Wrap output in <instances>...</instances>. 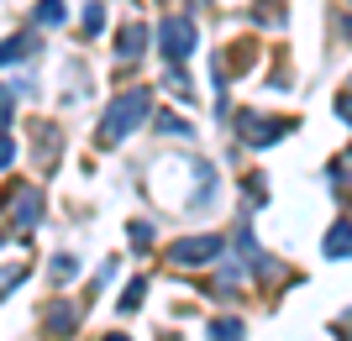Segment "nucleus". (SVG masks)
Masks as SVG:
<instances>
[{
	"label": "nucleus",
	"instance_id": "nucleus-10",
	"mask_svg": "<svg viewBox=\"0 0 352 341\" xmlns=\"http://www.w3.org/2000/svg\"><path fill=\"white\" fill-rule=\"evenodd\" d=\"M142 294H147V279H132V283H126V294H121V310H137Z\"/></svg>",
	"mask_w": 352,
	"mask_h": 341
},
{
	"label": "nucleus",
	"instance_id": "nucleus-3",
	"mask_svg": "<svg viewBox=\"0 0 352 341\" xmlns=\"http://www.w3.org/2000/svg\"><path fill=\"white\" fill-rule=\"evenodd\" d=\"M158 43H163V53H168V63H184L195 53V21L190 16H168L163 32H158Z\"/></svg>",
	"mask_w": 352,
	"mask_h": 341
},
{
	"label": "nucleus",
	"instance_id": "nucleus-2",
	"mask_svg": "<svg viewBox=\"0 0 352 341\" xmlns=\"http://www.w3.org/2000/svg\"><path fill=\"white\" fill-rule=\"evenodd\" d=\"M6 221H11V231H32V226L43 221V194H37V184H11V194H6Z\"/></svg>",
	"mask_w": 352,
	"mask_h": 341
},
{
	"label": "nucleus",
	"instance_id": "nucleus-14",
	"mask_svg": "<svg viewBox=\"0 0 352 341\" xmlns=\"http://www.w3.org/2000/svg\"><path fill=\"white\" fill-rule=\"evenodd\" d=\"M100 21H105V5H89L85 11V32H100Z\"/></svg>",
	"mask_w": 352,
	"mask_h": 341
},
{
	"label": "nucleus",
	"instance_id": "nucleus-15",
	"mask_svg": "<svg viewBox=\"0 0 352 341\" xmlns=\"http://www.w3.org/2000/svg\"><path fill=\"white\" fill-rule=\"evenodd\" d=\"M147 242H153V226L137 221V226H132V247H147Z\"/></svg>",
	"mask_w": 352,
	"mask_h": 341
},
{
	"label": "nucleus",
	"instance_id": "nucleus-16",
	"mask_svg": "<svg viewBox=\"0 0 352 341\" xmlns=\"http://www.w3.org/2000/svg\"><path fill=\"white\" fill-rule=\"evenodd\" d=\"M337 116H342V121L352 126V95H342V100H337Z\"/></svg>",
	"mask_w": 352,
	"mask_h": 341
},
{
	"label": "nucleus",
	"instance_id": "nucleus-11",
	"mask_svg": "<svg viewBox=\"0 0 352 341\" xmlns=\"http://www.w3.org/2000/svg\"><path fill=\"white\" fill-rule=\"evenodd\" d=\"M37 21H43V27H58V21H63V5H58V0H43V5H37Z\"/></svg>",
	"mask_w": 352,
	"mask_h": 341
},
{
	"label": "nucleus",
	"instance_id": "nucleus-8",
	"mask_svg": "<svg viewBox=\"0 0 352 341\" xmlns=\"http://www.w3.org/2000/svg\"><path fill=\"white\" fill-rule=\"evenodd\" d=\"M32 53V37H6L0 43V63H16V58H27Z\"/></svg>",
	"mask_w": 352,
	"mask_h": 341
},
{
	"label": "nucleus",
	"instance_id": "nucleus-1",
	"mask_svg": "<svg viewBox=\"0 0 352 341\" xmlns=\"http://www.w3.org/2000/svg\"><path fill=\"white\" fill-rule=\"evenodd\" d=\"M142 121H147V89H126L121 100L105 105V116H100V142L111 148V142H121V137H132Z\"/></svg>",
	"mask_w": 352,
	"mask_h": 341
},
{
	"label": "nucleus",
	"instance_id": "nucleus-6",
	"mask_svg": "<svg viewBox=\"0 0 352 341\" xmlns=\"http://www.w3.org/2000/svg\"><path fill=\"white\" fill-rule=\"evenodd\" d=\"M326 257H352V221H337L326 231Z\"/></svg>",
	"mask_w": 352,
	"mask_h": 341
},
{
	"label": "nucleus",
	"instance_id": "nucleus-7",
	"mask_svg": "<svg viewBox=\"0 0 352 341\" xmlns=\"http://www.w3.org/2000/svg\"><path fill=\"white\" fill-rule=\"evenodd\" d=\"M142 47H147V27H142V21H132V27L116 37V53H121V58H137Z\"/></svg>",
	"mask_w": 352,
	"mask_h": 341
},
{
	"label": "nucleus",
	"instance_id": "nucleus-18",
	"mask_svg": "<svg viewBox=\"0 0 352 341\" xmlns=\"http://www.w3.org/2000/svg\"><path fill=\"white\" fill-rule=\"evenodd\" d=\"M105 341H126V336H105Z\"/></svg>",
	"mask_w": 352,
	"mask_h": 341
},
{
	"label": "nucleus",
	"instance_id": "nucleus-5",
	"mask_svg": "<svg viewBox=\"0 0 352 341\" xmlns=\"http://www.w3.org/2000/svg\"><path fill=\"white\" fill-rule=\"evenodd\" d=\"M216 252H221V237H195V242H179V247H174V263L179 268H200V263H210Z\"/></svg>",
	"mask_w": 352,
	"mask_h": 341
},
{
	"label": "nucleus",
	"instance_id": "nucleus-4",
	"mask_svg": "<svg viewBox=\"0 0 352 341\" xmlns=\"http://www.w3.org/2000/svg\"><path fill=\"white\" fill-rule=\"evenodd\" d=\"M236 126H242V142H248V148H268L274 137H284V121L252 116V110H242V116H236Z\"/></svg>",
	"mask_w": 352,
	"mask_h": 341
},
{
	"label": "nucleus",
	"instance_id": "nucleus-13",
	"mask_svg": "<svg viewBox=\"0 0 352 341\" xmlns=\"http://www.w3.org/2000/svg\"><path fill=\"white\" fill-rule=\"evenodd\" d=\"M158 132L163 137H184V121H179V116H158Z\"/></svg>",
	"mask_w": 352,
	"mask_h": 341
},
{
	"label": "nucleus",
	"instance_id": "nucleus-12",
	"mask_svg": "<svg viewBox=\"0 0 352 341\" xmlns=\"http://www.w3.org/2000/svg\"><path fill=\"white\" fill-rule=\"evenodd\" d=\"M74 273H79V263H74L69 252H63V257H53V279H58V283H69Z\"/></svg>",
	"mask_w": 352,
	"mask_h": 341
},
{
	"label": "nucleus",
	"instance_id": "nucleus-17",
	"mask_svg": "<svg viewBox=\"0 0 352 341\" xmlns=\"http://www.w3.org/2000/svg\"><path fill=\"white\" fill-rule=\"evenodd\" d=\"M11 158H16V142H11V137H0V163H11Z\"/></svg>",
	"mask_w": 352,
	"mask_h": 341
},
{
	"label": "nucleus",
	"instance_id": "nucleus-9",
	"mask_svg": "<svg viewBox=\"0 0 352 341\" xmlns=\"http://www.w3.org/2000/svg\"><path fill=\"white\" fill-rule=\"evenodd\" d=\"M210 341H242V320H210Z\"/></svg>",
	"mask_w": 352,
	"mask_h": 341
}]
</instances>
